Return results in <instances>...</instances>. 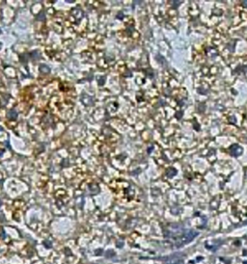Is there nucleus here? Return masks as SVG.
<instances>
[{
  "label": "nucleus",
  "mask_w": 247,
  "mask_h": 264,
  "mask_svg": "<svg viewBox=\"0 0 247 264\" xmlns=\"http://www.w3.org/2000/svg\"><path fill=\"white\" fill-rule=\"evenodd\" d=\"M17 117H18V113H17L15 110H11V111H9V113H8V118H9V119H11V120H15Z\"/></svg>",
  "instance_id": "f257e3e1"
},
{
  "label": "nucleus",
  "mask_w": 247,
  "mask_h": 264,
  "mask_svg": "<svg viewBox=\"0 0 247 264\" xmlns=\"http://www.w3.org/2000/svg\"><path fill=\"white\" fill-rule=\"evenodd\" d=\"M0 48H1V44H0Z\"/></svg>",
  "instance_id": "f03ea898"
}]
</instances>
